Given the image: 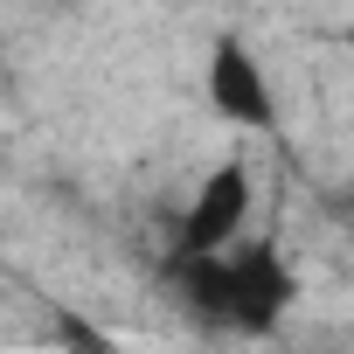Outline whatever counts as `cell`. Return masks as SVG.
Masks as SVG:
<instances>
[{"label": "cell", "instance_id": "7a4b0ae2", "mask_svg": "<svg viewBox=\"0 0 354 354\" xmlns=\"http://www.w3.org/2000/svg\"><path fill=\"white\" fill-rule=\"evenodd\" d=\"M202 91H209V111H216L223 125H243V132H271V125H278V91H271L257 49L236 42V35H223V42L209 49Z\"/></svg>", "mask_w": 354, "mask_h": 354}, {"label": "cell", "instance_id": "6da1fadb", "mask_svg": "<svg viewBox=\"0 0 354 354\" xmlns=\"http://www.w3.org/2000/svg\"><path fill=\"white\" fill-rule=\"evenodd\" d=\"M167 278L202 326H230V333H271L285 319V306L299 299L285 257L271 243H243V236L230 250H174Z\"/></svg>", "mask_w": 354, "mask_h": 354}, {"label": "cell", "instance_id": "3957f363", "mask_svg": "<svg viewBox=\"0 0 354 354\" xmlns=\"http://www.w3.org/2000/svg\"><path fill=\"white\" fill-rule=\"evenodd\" d=\"M250 223V167L243 160H223L216 174H202L195 202L181 209V236L174 250H230Z\"/></svg>", "mask_w": 354, "mask_h": 354}]
</instances>
